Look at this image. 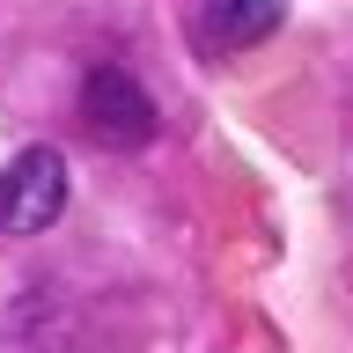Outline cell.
<instances>
[{"instance_id": "cell-1", "label": "cell", "mask_w": 353, "mask_h": 353, "mask_svg": "<svg viewBox=\"0 0 353 353\" xmlns=\"http://www.w3.org/2000/svg\"><path fill=\"white\" fill-rule=\"evenodd\" d=\"M59 214H66V154L22 148L0 170V236H44Z\"/></svg>"}, {"instance_id": "cell-2", "label": "cell", "mask_w": 353, "mask_h": 353, "mask_svg": "<svg viewBox=\"0 0 353 353\" xmlns=\"http://www.w3.org/2000/svg\"><path fill=\"white\" fill-rule=\"evenodd\" d=\"M81 118H88V132L103 148H148V132H154V103H148V88L132 81L125 66H88Z\"/></svg>"}, {"instance_id": "cell-3", "label": "cell", "mask_w": 353, "mask_h": 353, "mask_svg": "<svg viewBox=\"0 0 353 353\" xmlns=\"http://www.w3.org/2000/svg\"><path fill=\"white\" fill-rule=\"evenodd\" d=\"M287 0H199V44L206 52H243L280 30Z\"/></svg>"}]
</instances>
